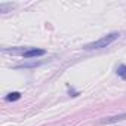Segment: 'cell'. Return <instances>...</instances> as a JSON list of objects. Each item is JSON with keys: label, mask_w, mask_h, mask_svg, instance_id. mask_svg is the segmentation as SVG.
I'll return each instance as SVG.
<instances>
[{"label": "cell", "mask_w": 126, "mask_h": 126, "mask_svg": "<svg viewBox=\"0 0 126 126\" xmlns=\"http://www.w3.org/2000/svg\"><path fill=\"white\" fill-rule=\"evenodd\" d=\"M119 36H120L119 33H111V34L104 36L102 39H99V40L94 42V43L86 45V46H85V49L91 50V49H101V47H107V46H108V45H111L114 40H117V39H119Z\"/></svg>", "instance_id": "1"}, {"label": "cell", "mask_w": 126, "mask_h": 126, "mask_svg": "<svg viewBox=\"0 0 126 126\" xmlns=\"http://www.w3.org/2000/svg\"><path fill=\"white\" fill-rule=\"evenodd\" d=\"M46 53V50H43V49H28L27 52H24V58L25 59H30V58H36V56H42V55H45Z\"/></svg>", "instance_id": "2"}, {"label": "cell", "mask_w": 126, "mask_h": 126, "mask_svg": "<svg viewBox=\"0 0 126 126\" xmlns=\"http://www.w3.org/2000/svg\"><path fill=\"white\" fill-rule=\"evenodd\" d=\"M19 98H21V94L19 92H11V94H8L6 101H18Z\"/></svg>", "instance_id": "3"}, {"label": "cell", "mask_w": 126, "mask_h": 126, "mask_svg": "<svg viewBox=\"0 0 126 126\" xmlns=\"http://www.w3.org/2000/svg\"><path fill=\"white\" fill-rule=\"evenodd\" d=\"M117 74H119L122 79L126 80V65H119V68H117Z\"/></svg>", "instance_id": "4"}]
</instances>
